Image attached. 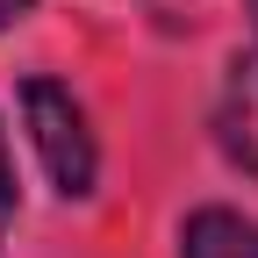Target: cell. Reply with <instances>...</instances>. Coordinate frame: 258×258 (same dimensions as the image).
I'll return each instance as SVG.
<instances>
[{
	"label": "cell",
	"mask_w": 258,
	"mask_h": 258,
	"mask_svg": "<svg viewBox=\"0 0 258 258\" xmlns=\"http://www.w3.org/2000/svg\"><path fill=\"white\" fill-rule=\"evenodd\" d=\"M8 215H15V165H8V137H0V237H8Z\"/></svg>",
	"instance_id": "3"
},
{
	"label": "cell",
	"mask_w": 258,
	"mask_h": 258,
	"mask_svg": "<svg viewBox=\"0 0 258 258\" xmlns=\"http://www.w3.org/2000/svg\"><path fill=\"white\" fill-rule=\"evenodd\" d=\"M179 258H258V222L237 208H194L179 230Z\"/></svg>",
	"instance_id": "2"
},
{
	"label": "cell",
	"mask_w": 258,
	"mask_h": 258,
	"mask_svg": "<svg viewBox=\"0 0 258 258\" xmlns=\"http://www.w3.org/2000/svg\"><path fill=\"white\" fill-rule=\"evenodd\" d=\"M22 108H29V137H36V158L57 194H93V129H86V108L72 101V86L57 79H29L22 86Z\"/></svg>",
	"instance_id": "1"
},
{
	"label": "cell",
	"mask_w": 258,
	"mask_h": 258,
	"mask_svg": "<svg viewBox=\"0 0 258 258\" xmlns=\"http://www.w3.org/2000/svg\"><path fill=\"white\" fill-rule=\"evenodd\" d=\"M22 8H36V0H0V29H8V22H15Z\"/></svg>",
	"instance_id": "4"
},
{
	"label": "cell",
	"mask_w": 258,
	"mask_h": 258,
	"mask_svg": "<svg viewBox=\"0 0 258 258\" xmlns=\"http://www.w3.org/2000/svg\"><path fill=\"white\" fill-rule=\"evenodd\" d=\"M251 29H258V0H251Z\"/></svg>",
	"instance_id": "5"
}]
</instances>
